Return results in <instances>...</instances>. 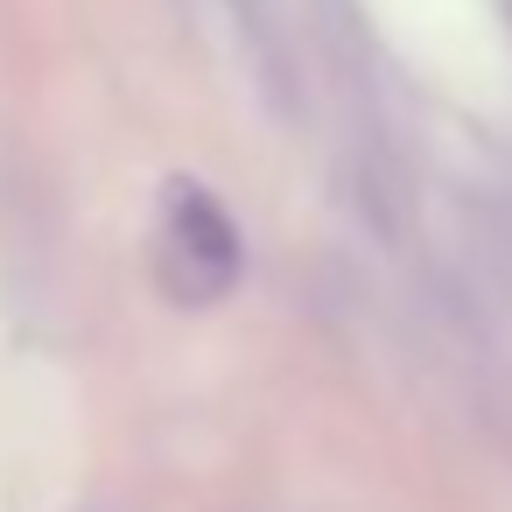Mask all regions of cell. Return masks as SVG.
Instances as JSON below:
<instances>
[{
	"label": "cell",
	"mask_w": 512,
	"mask_h": 512,
	"mask_svg": "<svg viewBox=\"0 0 512 512\" xmlns=\"http://www.w3.org/2000/svg\"><path fill=\"white\" fill-rule=\"evenodd\" d=\"M169 260L176 267H190L204 288H225L232 281V267H239V239H232V218L218 211V197H204V190H190V183H176L169 190Z\"/></svg>",
	"instance_id": "cell-1"
}]
</instances>
